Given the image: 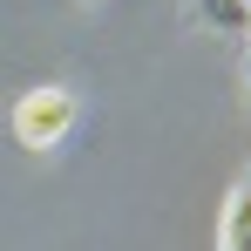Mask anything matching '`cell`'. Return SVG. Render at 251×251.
<instances>
[{
  "label": "cell",
  "mask_w": 251,
  "mask_h": 251,
  "mask_svg": "<svg viewBox=\"0 0 251 251\" xmlns=\"http://www.w3.org/2000/svg\"><path fill=\"white\" fill-rule=\"evenodd\" d=\"M75 116H82L75 88L68 82H41V88H27L14 102V143L21 150H61L68 129H75Z\"/></svg>",
  "instance_id": "cell-1"
},
{
  "label": "cell",
  "mask_w": 251,
  "mask_h": 251,
  "mask_svg": "<svg viewBox=\"0 0 251 251\" xmlns=\"http://www.w3.org/2000/svg\"><path fill=\"white\" fill-rule=\"evenodd\" d=\"M217 251H251V176L224 197V224H217Z\"/></svg>",
  "instance_id": "cell-2"
},
{
  "label": "cell",
  "mask_w": 251,
  "mask_h": 251,
  "mask_svg": "<svg viewBox=\"0 0 251 251\" xmlns=\"http://www.w3.org/2000/svg\"><path fill=\"white\" fill-rule=\"evenodd\" d=\"M204 34H251V0H190Z\"/></svg>",
  "instance_id": "cell-3"
},
{
  "label": "cell",
  "mask_w": 251,
  "mask_h": 251,
  "mask_svg": "<svg viewBox=\"0 0 251 251\" xmlns=\"http://www.w3.org/2000/svg\"><path fill=\"white\" fill-rule=\"evenodd\" d=\"M245 82H251V48H245Z\"/></svg>",
  "instance_id": "cell-4"
}]
</instances>
